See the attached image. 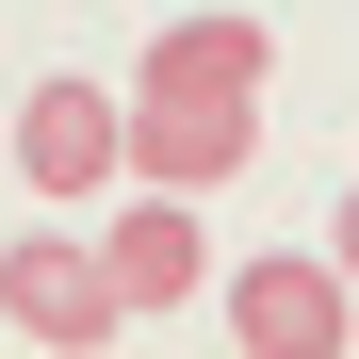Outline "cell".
<instances>
[{"mask_svg":"<svg viewBox=\"0 0 359 359\" xmlns=\"http://www.w3.org/2000/svg\"><path fill=\"white\" fill-rule=\"evenodd\" d=\"M0 327H17V343H66V359H98L114 327H131V294H114V245L17 229V245H0Z\"/></svg>","mask_w":359,"mask_h":359,"instance_id":"cell-1","label":"cell"},{"mask_svg":"<svg viewBox=\"0 0 359 359\" xmlns=\"http://www.w3.org/2000/svg\"><path fill=\"white\" fill-rule=\"evenodd\" d=\"M229 343L245 359H343L359 343V278L343 262H229Z\"/></svg>","mask_w":359,"mask_h":359,"instance_id":"cell-2","label":"cell"},{"mask_svg":"<svg viewBox=\"0 0 359 359\" xmlns=\"http://www.w3.org/2000/svg\"><path fill=\"white\" fill-rule=\"evenodd\" d=\"M17 180H33V196H98V180H131V98L33 82V98H17Z\"/></svg>","mask_w":359,"mask_h":359,"instance_id":"cell-3","label":"cell"},{"mask_svg":"<svg viewBox=\"0 0 359 359\" xmlns=\"http://www.w3.org/2000/svg\"><path fill=\"white\" fill-rule=\"evenodd\" d=\"M262 163V98H147L131 82V180H163V196H212V180Z\"/></svg>","mask_w":359,"mask_h":359,"instance_id":"cell-4","label":"cell"},{"mask_svg":"<svg viewBox=\"0 0 359 359\" xmlns=\"http://www.w3.org/2000/svg\"><path fill=\"white\" fill-rule=\"evenodd\" d=\"M98 245H114V294H131V327H147V311H180V294L212 278V245H196V196H163V180H147V196L98 229Z\"/></svg>","mask_w":359,"mask_h":359,"instance_id":"cell-5","label":"cell"},{"mask_svg":"<svg viewBox=\"0 0 359 359\" xmlns=\"http://www.w3.org/2000/svg\"><path fill=\"white\" fill-rule=\"evenodd\" d=\"M262 66H278L262 17H180V33H147V98H262Z\"/></svg>","mask_w":359,"mask_h":359,"instance_id":"cell-6","label":"cell"},{"mask_svg":"<svg viewBox=\"0 0 359 359\" xmlns=\"http://www.w3.org/2000/svg\"><path fill=\"white\" fill-rule=\"evenodd\" d=\"M327 262H343V278H359V180H343V212H327Z\"/></svg>","mask_w":359,"mask_h":359,"instance_id":"cell-7","label":"cell"}]
</instances>
